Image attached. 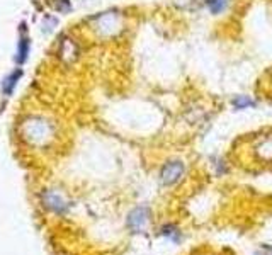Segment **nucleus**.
I'll use <instances>...</instances> for the list:
<instances>
[{
  "label": "nucleus",
  "mask_w": 272,
  "mask_h": 255,
  "mask_svg": "<svg viewBox=\"0 0 272 255\" xmlns=\"http://www.w3.org/2000/svg\"><path fill=\"white\" fill-rule=\"evenodd\" d=\"M207 9H209L211 14H214V16H218V14L225 12L228 7V0H207L206 2Z\"/></svg>",
  "instance_id": "nucleus-4"
},
{
  "label": "nucleus",
  "mask_w": 272,
  "mask_h": 255,
  "mask_svg": "<svg viewBox=\"0 0 272 255\" xmlns=\"http://www.w3.org/2000/svg\"><path fill=\"white\" fill-rule=\"evenodd\" d=\"M150 220V211L148 208H136V209H133L130 213V216H128V226H130L133 232H143V228L146 226V223H148Z\"/></svg>",
  "instance_id": "nucleus-2"
},
{
  "label": "nucleus",
  "mask_w": 272,
  "mask_h": 255,
  "mask_svg": "<svg viewBox=\"0 0 272 255\" xmlns=\"http://www.w3.org/2000/svg\"><path fill=\"white\" fill-rule=\"evenodd\" d=\"M185 172V167L181 160H170L160 170V181L163 185H174L182 179Z\"/></svg>",
  "instance_id": "nucleus-1"
},
{
  "label": "nucleus",
  "mask_w": 272,
  "mask_h": 255,
  "mask_svg": "<svg viewBox=\"0 0 272 255\" xmlns=\"http://www.w3.org/2000/svg\"><path fill=\"white\" fill-rule=\"evenodd\" d=\"M255 150H257V153L260 155V159L272 160V138H267L266 141H262Z\"/></svg>",
  "instance_id": "nucleus-5"
},
{
  "label": "nucleus",
  "mask_w": 272,
  "mask_h": 255,
  "mask_svg": "<svg viewBox=\"0 0 272 255\" xmlns=\"http://www.w3.org/2000/svg\"><path fill=\"white\" fill-rule=\"evenodd\" d=\"M231 104H233V107L235 109H238V111L249 109V107H255V100L249 95H237Z\"/></svg>",
  "instance_id": "nucleus-3"
}]
</instances>
